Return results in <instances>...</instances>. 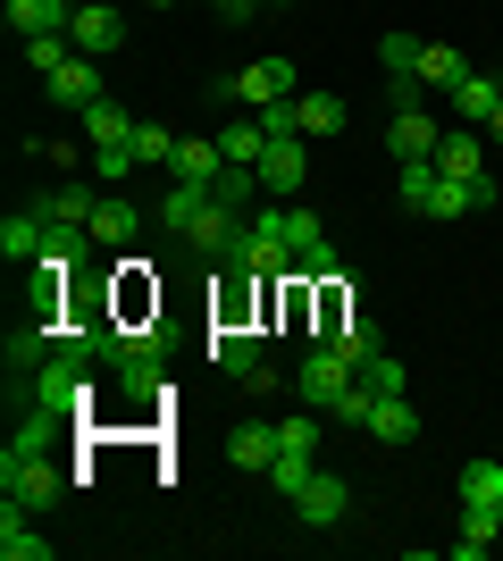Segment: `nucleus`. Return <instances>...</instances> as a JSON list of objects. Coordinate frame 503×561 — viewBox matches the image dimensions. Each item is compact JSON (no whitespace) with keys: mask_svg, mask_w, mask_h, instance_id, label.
<instances>
[{"mask_svg":"<svg viewBox=\"0 0 503 561\" xmlns=\"http://www.w3.org/2000/svg\"><path fill=\"white\" fill-rule=\"evenodd\" d=\"M294 394L319 402V420H335V427H369V394H361L353 360H344L335 344H311V352H302V369H294Z\"/></svg>","mask_w":503,"mask_h":561,"instance_id":"nucleus-1","label":"nucleus"},{"mask_svg":"<svg viewBox=\"0 0 503 561\" xmlns=\"http://www.w3.org/2000/svg\"><path fill=\"white\" fill-rule=\"evenodd\" d=\"M294 93H302V68H286V59H252L236 76H210V101H243V110H268V101H294Z\"/></svg>","mask_w":503,"mask_h":561,"instance_id":"nucleus-2","label":"nucleus"},{"mask_svg":"<svg viewBox=\"0 0 503 561\" xmlns=\"http://www.w3.org/2000/svg\"><path fill=\"white\" fill-rule=\"evenodd\" d=\"M0 494H9L18 512H43L50 494H59V469L43 461V445H9L0 453Z\"/></svg>","mask_w":503,"mask_h":561,"instance_id":"nucleus-3","label":"nucleus"},{"mask_svg":"<svg viewBox=\"0 0 503 561\" xmlns=\"http://www.w3.org/2000/svg\"><path fill=\"white\" fill-rule=\"evenodd\" d=\"M294 519H302V528H344V519H353V486H344L335 469H311L302 494H294Z\"/></svg>","mask_w":503,"mask_h":561,"instance_id":"nucleus-4","label":"nucleus"},{"mask_svg":"<svg viewBox=\"0 0 503 561\" xmlns=\"http://www.w3.org/2000/svg\"><path fill=\"white\" fill-rule=\"evenodd\" d=\"M68 43L84 50V59H110V50L126 43V18H118V0H76V18H68Z\"/></svg>","mask_w":503,"mask_h":561,"instance_id":"nucleus-5","label":"nucleus"},{"mask_svg":"<svg viewBox=\"0 0 503 561\" xmlns=\"http://www.w3.org/2000/svg\"><path fill=\"white\" fill-rule=\"evenodd\" d=\"M302 185H311V151H302V135H277L261 151V193L268 202H294Z\"/></svg>","mask_w":503,"mask_h":561,"instance_id":"nucleus-6","label":"nucleus"},{"mask_svg":"<svg viewBox=\"0 0 503 561\" xmlns=\"http://www.w3.org/2000/svg\"><path fill=\"white\" fill-rule=\"evenodd\" d=\"M43 93L59 101V110H76V117L93 110V101H110V93H101V68H93V59H84V50H76L68 68H50V76H43Z\"/></svg>","mask_w":503,"mask_h":561,"instance_id":"nucleus-7","label":"nucleus"},{"mask_svg":"<svg viewBox=\"0 0 503 561\" xmlns=\"http://www.w3.org/2000/svg\"><path fill=\"white\" fill-rule=\"evenodd\" d=\"M436 142H445V126H436L428 110H395L386 117V151H395V160H436Z\"/></svg>","mask_w":503,"mask_h":561,"instance_id":"nucleus-8","label":"nucleus"},{"mask_svg":"<svg viewBox=\"0 0 503 561\" xmlns=\"http://www.w3.org/2000/svg\"><path fill=\"white\" fill-rule=\"evenodd\" d=\"M0 252L18 260V268H25V260H43L50 252V218L43 210H9V218H0Z\"/></svg>","mask_w":503,"mask_h":561,"instance_id":"nucleus-9","label":"nucleus"},{"mask_svg":"<svg viewBox=\"0 0 503 561\" xmlns=\"http://www.w3.org/2000/svg\"><path fill=\"white\" fill-rule=\"evenodd\" d=\"M369 436H378V445H420V402L378 394L369 402Z\"/></svg>","mask_w":503,"mask_h":561,"instance_id":"nucleus-10","label":"nucleus"},{"mask_svg":"<svg viewBox=\"0 0 503 561\" xmlns=\"http://www.w3.org/2000/svg\"><path fill=\"white\" fill-rule=\"evenodd\" d=\"M218 168H227V151H218L210 135H176V160H168V176H185V185H218Z\"/></svg>","mask_w":503,"mask_h":561,"instance_id":"nucleus-11","label":"nucleus"},{"mask_svg":"<svg viewBox=\"0 0 503 561\" xmlns=\"http://www.w3.org/2000/svg\"><path fill=\"white\" fill-rule=\"evenodd\" d=\"M227 461H236V469H261V478H268V461H277V420H243L236 436H227Z\"/></svg>","mask_w":503,"mask_h":561,"instance_id":"nucleus-12","label":"nucleus"},{"mask_svg":"<svg viewBox=\"0 0 503 561\" xmlns=\"http://www.w3.org/2000/svg\"><path fill=\"white\" fill-rule=\"evenodd\" d=\"M93 210H101V202H93L84 185H59V193H43V218H50L59 234H93Z\"/></svg>","mask_w":503,"mask_h":561,"instance_id":"nucleus-13","label":"nucleus"},{"mask_svg":"<svg viewBox=\"0 0 503 561\" xmlns=\"http://www.w3.org/2000/svg\"><path fill=\"white\" fill-rule=\"evenodd\" d=\"M210 360H218V377H236V386H243V377L261 369V335H252V328H218Z\"/></svg>","mask_w":503,"mask_h":561,"instance_id":"nucleus-14","label":"nucleus"},{"mask_svg":"<svg viewBox=\"0 0 503 561\" xmlns=\"http://www.w3.org/2000/svg\"><path fill=\"white\" fill-rule=\"evenodd\" d=\"M344 93H294V126H302V142L311 135H344Z\"/></svg>","mask_w":503,"mask_h":561,"instance_id":"nucleus-15","label":"nucleus"},{"mask_svg":"<svg viewBox=\"0 0 503 561\" xmlns=\"http://www.w3.org/2000/svg\"><path fill=\"white\" fill-rule=\"evenodd\" d=\"M76 0H9V34H68Z\"/></svg>","mask_w":503,"mask_h":561,"instance_id":"nucleus-16","label":"nucleus"},{"mask_svg":"<svg viewBox=\"0 0 503 561\" xmlns=\"http://www.w3.org/2000/svg\"><path fill=\"white\" fill-rule=\"evenodd\" d=\"M436 168H445L454 185H479V176H487V142L479 135H445V142H436Z\"/></svg>","mask_w":503,"mask_h":561,"instance_id":"nucleus-17","label":"nucleus"},{"mask_svg":"<svg viewBox=\"0 0 503 561\" xmlns=\"http://www.w3.org/2000/svg\"><path fill=\"white\" fill-rule=\"evenodd\" d=\"M0 561H50V537H34V528H25L18 503H0Z\"/></svg>","mask_w":503,"mask_h":561,"instance_id":"nucleus-18","label":"nucleus"},{"mask_svg":"<svg viewBox=\"0 0 503 561\" xmlns=\"http://www.w3.org/2000/svg\"><path fill=\"white\" fill-rule=\"evenodd\" d=\"M84 142H93V151H118V142H135V117H126L118 101H93V110H84Z\"/></svg>","mask_w":503,"mask_h":561,"instance_id":"nucleus-19","label":"nucleus"},{"mask_svg":"<svg viewBox=\"0 0 503 561\" xmlns=\"http://www.w3.org/2000/svg\"><path fill=\"white\" fill-rule=\"evenodd\" d=\"M202 210H210V185H185V176H176V185L160 193V227H168V234H185Z\"/></svg>","mask_w":503,"mask_h":561,"instance_id":"nucleus-20","label":"nucleus"},{"mask_svg":"<svg viewBox=\"0 0 503 561\" xmlns=\"http://www.w3.org/2000/svg\"><path fill=\"white\" fill-rule=\"evenodd\" d=\"M319 344H335V352H344V360H353V369H361V360H369V352H386V344H378V328H369L361 310H344V319H335V328L319 335Z\"/></svg>","mask_w":503,"mask_h":561,"instance_id":"nucleus-21","label":"nucleus"},{"mask_svg":"<svg viewBox=\"0 0 503 561\" xmlns=\"http://www.w3.org/2000/svg\"><path fill=\"white\" fill-rule=\"evenodd\" d=\"M454 110L470 117V126H487V117L503 110V84H495V76H479V68H470V76L454 84Z\"/></svg>","mask_w":503,"mask_h":561,"instance_id":"nucleus-22","label":"nucleus"},{"mask_svg":"<svg viewBox=\"0 0 503 561\" xmlns=\"http://www.w3.org/2000/svg\"><path fill=\"white\" fill-rule=\"evenodd\" d=\"M503 537V519L495 512H461V528H454V545H445V553L454 561H487V545Z\"/></svg>","mask_w":503,"mask_h":561,"instance_id":"nucleus-23","label":"nucleus"},{"mask_svg":"<svg viewBox=\"0 0 503 561\" xmlns=\"http://www.w3.org/2000/svg\"><path fill=\"white\" fill-rule=\"evenodd\" d=\"M503 503V461H470L461 469V512H495Z\"/></svg>","mask_w":503,"mask_h":561,"instance_id":"nucleus-24","label":"nucleus"},{"mask_svg":"<svg viewBox=\"0 0 503 561\" xmlns=\"http://www.w3.org/2000/svg\"><path fill=\"white\" fill-rule=\"evenodd\" d=\"M218 151H227L236 168H261V151H268L261 117H236V126H218Z\"/></svg>","mask_w":503,"mask_h":561,"instance_id":"nucleus-25","label":"nucleus"},{"mask_svg":"<svg viewBox=\"0 0 503 561\" xmlns=\"http://www.w3.org/2000/svg\"><path fill=\"white\" fill-rule=\"evenodd\" d=\"M461 76H470V59H461L454 43H420V84H445V93H454Z\"/></svg>","mask_w":503,"mask_h":561,"instance_id":"nucleus-26","label":"nucleus"},{"mask_svg":"<svg viewBox=\"0 0 503 561\" xmlns=\"http://www.w3.org/2000/svg\"><path fill=\"white\" fill-rule=\"evenodd\" d=\"M277 461H319V420H311V411L277 420Z\"/></svg>","mask_w":503,"mask_h":561,"instance_id":"nucleus-27","label":"nucleus"},{"mask_svg":"<svg viewBox=\"0 0 503 561\" xmlns=\"http://www.w3.org/2000/svg\"><path fill=\"white\" fill-rule=\"evenodd\" d=\"M353 377H361V394H369V402H378V394H403V360H395V352H369Z\"/></svg>","mask_w":503,"mask_h":561,"instance_id":"nucleus-28","label":"nucleus"},{"mask_svg":"<svg viewBox=\"0 0 503 561\" xmlns=\"http://www.w3.org/2000/svg\"><path fill=\"white\" fill-rule=\"evenodd\" d=\"M18 43H25V68H34V76H50V68H68V59H76L68 34H18Z\"/></svg>","mask_w":503,"mask_h":561,"instance_id":"nucleus-29","label":"nucleus"},{"mask_svg":"<svg viewBox=\"0 0 503 561\" xmlns=\"http://www.w3.org/2000/svg\"><path fill=\"white\" fill-rule=\"evenodd\" d=\"M176 160V135L168 126H135V168H168Z\"/></svg>","mask_w":503,"mask_h":561,"instance_id":"nucleus-30","label":"nucleus"},{"mask_svg":"<svg viewBox=\"0 0 503 561\" xmlns=\"http://www.w3.org/2000/svg\"><path fill=\"white\" fill-rule=\"evenodd\" d=\"M126 234H135V210H126V202H101L93 210V243H126Z\"/></svg>","mask_w":503,"mask_h":561,"instance_id":"nucleus-31","label":"nucleus"},{"mask_svg":"<svg viewBox=\"0 0 503 561\" xmlns=\"http://www.w3.org/2000/svg\"><path fill=\"white\" fill-rule=\"evenodd\" d=\"M386 76H420V43H411V34H386Z\"/></svg>","mask_w":503,"mask_h":561,"instance_id":"nucleus-32","label":"nucleus"},{"mask_svg":"<svg viewBox=\"0 0 503 561\" xmlns=\"http://www.w3.org/2000/svg\"><path fill=\"white\" fill-rule=\"evenodd\" d=\"M311 469H319V461H268V486H277V494H286V503H294V494H302V478H311Z\"/></svg>","mask_w":503,"mask_h":561,"instance_id":"nucleus-33","label":"nucleus"},{"mask_svg":"<svg viewBox=\"0 0 503 561\" xmlns=\"http://www.w3.org/2000/svg\"><path fill=\"white\" fill-rule=\"evenodd\" d=\"M101 185H118V176H135V142H118V151H93Z\"/></svg>","mask_w":503,"mask_h":561,"instance_id":"nucleus-34","label":"nucleus"},{"mask_svg":"<svg viewBox=\"0 0 503 561\" xmlns=\"http://www.w3.org/2000/svg\"><path fill=\"white\" fill-rule=\"evenodd\" d=\"M210 9H218L227 25H243V18H252V0H210Z\"/></svg>","mask_w":503,"mask_h":561,"instance_id":"nucleus-35","label":"nucleus"},{"mask_svg":"<svg viewBox=\"0 0 503 561\" xmlns=\"http://www.w3.org/2000/svg\"><path fill=\"white\" fill-rule=\"evenodd\" d=\"M487 135H495V142H503V110H495V117H487Z\"/></svg>","mask_w":503,"mask_h":561,"instance_id":"nucleus-36","label":"nucleus"},{"mask_svg":"<svg viewBox=\"0 0 503 561\" xmlns=\"http://www.w3.org/2000/svg\"><path fill=\"white\" fill-rule=\"evenodd\" d=\"M151 9H168V0H151Z\"/></svg>","mask_w":503,"mask_h":561,"instance_id":"nucleus-37","label":"nucleus"},{"mask_svg":"<svg viewBox=\"0 0 503 561\" xmlns=\"http://www.w3.org/2000/svg\"><path fill=\"white\" fill-rule=\"evenodd\" d=\"M495 84H503V68H495Z\"/></svg>","mask_w":503,"mask_h":561,"instance_id":"nucleus-38","label":"nucleus"},{"mask_svg":"<svg viewBox=\"0 0 503 561\" xmlns=\"http://www.w3.org/2000/svg\"><path fill=\"white\" fill-rule=\"evenodd\" d=\"M495 519H503V503H495Z\"/></svg>","mask_w":503,"mask_h":561,"instance_id":"nucleus-39","label":"nucleus"},{"mask_svg":"<svg viewBox=\"0 0 503 561\" xmlns=\"http://www.w3.org/2000/svg\"><path fill=\"white\" fill-rule=\"evenodd\" d=\"M252 9H261V0H252Z\"/></svg>","mask_w":503,"mask_h":561,"instance_id":"nucleus-40","label":"nucleus"}]
</instances>
